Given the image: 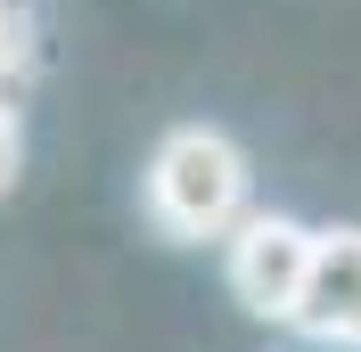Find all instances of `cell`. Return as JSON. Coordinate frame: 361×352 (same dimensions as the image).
Instances as JSON below:
<instances>
[{"label":"cell","instance_id":"1","mask_svg":"<svg viewBox=\"0 0 361 352\" xmlns=\"http://www.w3.org/2000/svg\"><path fill=\"white\" fill-rule=\"evenodd\" d=\"M140 205L173 246H222L255 213V164L222 123H173L140 172Z\"/></svg>","mask_w":361,"mask_h":352},{"label":"cell","instance_id":"2","mask_svg":"<svg viewBox=\"0 0 361 352\" xmlns=\"http://www.w3.org/2000/svg\"><path fill=\"white\" fill-rule=\"evenodd\" d=\"M312 238H320L312 221L255 205V213L222 238L230 303L247 311V320H271V328H288V320H295V295H304V270H312Z\"/></svg>","mask_w":361,"mask_h":352},{"label":"cell","instance_id":"3","mask_svg":"<svg viewBox=\"0 0 361 352\" xmlns=\"http://www.w3.org/2000/svg\"><path fill=\"white\" fill-rule=\"evenodd\" d=\"M288 328L329 352H361V230H320L312 238V270H304Z\"/></svg>","mask_w":361,"mask_h":352},{"label":"cell","instance_id":"4","mask_svg":"<svg viewBox=\"0 0 361 352\" xmlns=\"http://www.w3.org/2000/svg\"><path fill=\"white\" fill-rule=\"evenodd\" d=\"M33 66H42V25L25 0H0V99H17L33 82Z\"/></svg>","mask_w":361,"mask_h":352},{"label":"cell","instance_id":"5","mask_svg":"<svg viewBox=\"0 0 361 352\" xmlns=\"http://www.w3.org/2000/svg\"><path fill=\"white\" fill-rule=\"evenodd\" d=\"M17 172H25V115L17 99H0V197L17 189Z\"/></svg>","mask_w":361,"mask_h":352}]
</instances>
